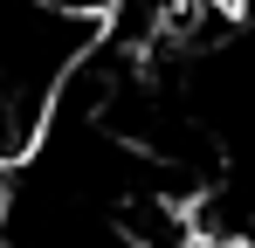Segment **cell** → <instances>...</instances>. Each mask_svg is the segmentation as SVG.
<instances>
[{
	"label": "cell",
	"mask_w": 255,
	"mask_h": 248,
	"mask_svg": "<svg viewBox=\"0 0 255 248\" xmlns=\"http://www.w3.org/2000/svg\"><path fill=\"white\" fill-rule=\"evenodd\" d=\"M104 35V14L62 0H0V179L48 138L62 76Z\"/></svg>",
	"instance_id": "6da1fadb"
},
{
	"label": "cell",
	"mask_w": 255,
	"mask_h": 248,
	"mask_svg": "<svg viewBox=\"0 0 255 248\" xmlns=\"http://www.w3.org/2000/svg\"><path fill=\"white\" fill-rule=\"evenodd\" d=\"M186 248H255V235L249 228H207V221H193Z\"/></svg>",
	"instance_id": "7a4b0ae2"
}]
</instances>
